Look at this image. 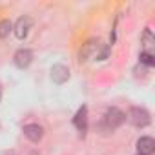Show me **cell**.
<instances>
[{"mask_svg": "<svg viewBox=\"0 0 155 155\" xmlns=\"http://www.w3.org/2000/svg\"><path fill=\"white\" fill-rule=\"evenodd\" d=\"M110 53V48L106 44H102L101 40H88L84 44V48L81 49V62L88 60V58H97V60H104Z\"/></svg>", "mask_w": 155, "mask_h": 155, "instance_id": "cell-1", "label": "cell"}, {"mask_svg": "<svg viewBox=\"0 0 155 155\" xmlns=\"http://www.w3.org/2000/svg\"><path fill=\"white\" fill-rule=\"evenodd\" d=\"M124 120H126V113H124V111H120L119 108H110V110L104 113V119H102L101 128L106 130V131H113V130H117L119 126H122Z\"/></svg>", "mask_w": 155, "mask_h": 155, "instance_id": "cell-2", "label": "cell"}, {"mask_svg": "<svg viewBox=\"0 0 155 155\" xmlns=\"http://www.w3.org/2000/svg\"><path fill=\"white\" fill-rule=\"evenodd\" d=\"M128 120L137 126V128H144L150 124V113L144 110V108H139V106H133L128 113Z\"/></svg>", "mask_w": 155, "mask_h": 155, "instance_id": "cell-3", "label": "cell"}, {"mask_svg": "<svg viewBox=\"0 0 155 155\" xmlns=\"http://www.w3.org/2000/svg\"><path fill=\"white\" fill-rule=\"evenodd\" d=\"M51 79L57 84H64L69 79V68L64 66V64H55L51 68Z\"/></svg>", "mask_w": 155, "mask_h": 155, "instance_id": "cell-4", "label": "cell"}, {"mask_svg": "<svg viewBox=\"0 0 155 155\" xmlns=\"http://www.w3.org/2000/svg\"><path fill=\"white\" fill-rule=\"evenodd\" d=\"M73 124L77 126V130H79L82 135L86 133V130H88V108H86V106L79 108V111L75 113V117H73Z\"/></svg>", "mask_w": 155, "mask_h": 155, "instance_id": "cell-5", "label": "cell"}, {"mask_svg": "<svg viewBox=\"0 0 155 155\" xmlns=\"http://www.w3.org/2000/svg\"><path fill=\"white\" fill-rule=\"evenodd\" d=\"M31 26H33V20L29 17H20L17 20V24H15V35L18 38H26L29 29H31Z\"/></svg>", "mask_w": 155, "mask_h": 155, "instance_id": "cell-6", "label": "cell"}, {"mask_svg": "<svg viewBox=\"0 0 155 155\" xmlns=\"http://www.w3.org/2000/svg\"><path fill=\"white\" fill-rule=\"evenodd\" d=\"M13 60H15V66H17V68L24 69V68H28V66L31 64V60H33V53H31L29 49H18V51L15 53Z\"/></svg>", "mask_w": 155, "mask_h": 155, "instance_id": "cell-7", "label": "cell"}, {"mask_svg": "<svg viewBox=\"0 0 155 155\" xmlns=\"http://www.w3.org/2000/svg\"><path fill=\"white\" fill-rule=\"evenodd\" d=\"M137 150L139 155H151L155 151V140L151 137H140L137 140Z\"/></svg>", "mask_w": 155, "mask_h": 155, "instance_id": "cell-8", "label": "cell"}, {"mask_svg": "<svg viewBox=\"0 0 155 155\" xmlns=\"http://www.w3.org/2000/svg\"><path fill=\"white\" fill-rule=\"evenodd\" d=\"M24 135H26L29 140L38 142V140L42 139V135H44V130H42V126H38V124H26V126H24Z\"/></svg>", "mask_w": 155, "mask_h": 155, "instance_id": "cell-9", "label": "cell"}, {"mask_svg": "<svg viewBox=\"0 0 155 155\" xmlns=\"http://www.w3.org/2000/svg\"><path fill=\"white\" fill-rule=\"evenodd\" d=\"M11 22L9 20H0V38H6L11 31Z\"/></svg>", "mask_w": 155, "mask_h": 155, "instance_id": "cell-10", "label": "cell"}, {"mask_svg": "<svg viewBox=\"0 0 155 155\" xmlns=\"http://www.w3.org/2000/svg\"><path fill=\"white\" fill-rule=\"evenodd\" d=\"M140 62L146 64V66H153V64H155L153 55H151L150 51H142V53H140Z\"/></svg>", "mask_w": 155, "mask_h": 155, "instance_id": "cell-11", "label": "cell"}, {"mask_svg": "<svg viewBox=\"0 0 155 155\" xmlns=\"http://www.w3.org/2000/svg\"><path fill=\"white\" fill-rule=\"evenodd\" d=\"M151 44H153V37H151V31H150V29H146V31H144V35H142V46L150 48Z\"/></svg>", "mask_w": 155, "mask_h": 155, "instance_id": "cell-12", "label": "cell"}, {"mask_svg": "<svg viewBox=\"0 0 155 155\" xmlns=\"http://www.w3.org/2000/svg\"><path fill=\"white\" fill-rule=\"evenodd\" d=\"M0 97H2V93H0Z\"/></svg>", "mask_w": 155, "mask_h": 155, "instance_id": "cell-13", "label": "cell"}]
</instances>
